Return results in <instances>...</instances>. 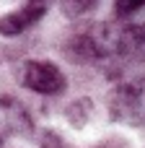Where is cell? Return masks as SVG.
Listing matches in <instances>:
<instances>
[{
    "label": "cell",
    "mask_w": 145,
    "mask_h": 148,
    "mask_svg": "<svg viewBox=\"0 0 145 148\" xmlns=\"http://www.w3.org/2000/svg\"><path fill=\"white\" fill-rule=\"evenodd\" d=\"M67 57L73 62H96L106 68L130 62V26L114 21L93 23L67 42Z\"/></svg>",
    "instance_id": "6da1fadb"
},
{
    "label": "cell",
    "mask_w": 145,
    "mask_h": 148,
    "mask_svg": "<svg viewBox=\"0 0 145 148\" xmlns=\"http://www.w3.org/2000/svg\"><path fill=\"white\" fill-rule=\"evenodd\" d=\"M109 114L119 125H145V75L122 81L109 96Z\"/></svg>",
    "instance_id": "7a4b0ae2"
},
{
    "label": "cell",
    "mask_w": 145,
    "mask_h": 148,
    "mask_svg": "<svg viewBox=\"0 0 145 148\" xmlns=\"http://www.w3.org/2000/svg\"><path fill=\"white\" fill-rule=\"evenodd\" d=\"M18 81H21L23 88L44 94V96L62 94L65 86H67L62 70L54 62H47V60H29V62H23L18 68Z\"/></svg>",
    "instance_id": "3957f363"
},
{
    "label": "cell",
    "mask_w": 145,
    "mask_h": 148,
    "mask_svg": "<svg viewBox=\"0 0 145 148\" xmlns=\"http://www.w3.org/2000/svg\"><path fill=\"white\" fill-rule=\"evenodd\" d=\"M49 3H52V0H26L21 8L5 13V16L0 18V34H3V36H18V34L29 31L31 26H36V23L44 18Z\"/></svg>",
    "instance_id": "277c9868"
},
{
    "label": "cell",
    "mask_w": 145,
    "mask_h": 148,
    "mask_svg": "<svg viewBox=\"0 0 145 148\" xmlns=\"http://www.w3.org/2000/svg\"><path fill=\"white\" fill-rule=\"evenodd\" d=\"M31 133V117L16 99H0V146Z\"/></svg>",
    "instance_id": "5b68a950"
},
{
    "label": "cell",
    "mask_w": 145,
    "mask_h": 148,
    "mask_svg": "<svg viewBox=\"0 0 145 148\" xmlns=\"http://www.w3.org/2000/svg\"><path fill=\"white\" fill-rule=\"evenodd\" d=\"M130 60L145 62V23L130 26Z\"/></svg>",
    "instance_id": "8992f818"
},
{
    "label": "cell",
    "mask_w": 145,
    "mask_h": 148,
    "mask_svg": "<svg viewBox=\"0 0 145 148\" xmlns=\"http://www.w3.org/2000/svg\"><path fill=\"white\" fill-rule=\"evenodd\" d=\"M99 5V0H60V8L67 18H80L86 13H91Z\"/></svg>",
    "instance_id": "52a82bcc"
},
{
    "label": "cell",
    "mask_w": 145,
    "mask_h": 148,
    "mask_svg": "<svg viewBox=\"0 0 145 148\" xmlns=\"http://www.w3.org/2000/svg\"><path fill=\"white\" fill-rule=\"evenodd\" d=\"M140 8H145V0H117V3H114V10H117L119 18L132 16V13H138Z\"/></svg>",
    "instance_id": "ba28073f"
}]
</instances>
